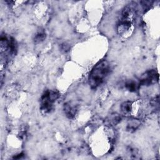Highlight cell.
I'll return each mask as SVG.
<instances>
[{"label": "cell", "mask_w": 160, "mask_h": 160, "mask_svg": "<svg viewBox=\"0 0 160 160\" xmlns=\"http://www.w3.org/2000/svg\"><path fill=\"white\" fill-rule=\"evenodd\" d=\"M131 2L123 8L117 24V31L119 35L125 36L132 30L137 13V6Z\"/></svg>", "instance_id": "6da1fadb"}, {"label": "cell", "mask_w": 160, "mask_h": 160, "mask_svg": "<svg viewBox=\"0 0 160 160\" xmlns=\"http://www.w3.org/2000/svg\"><path fill=\"white\" fill-rule=\"evenodd\" d=\"M111 72V66L106 60L98 62L92 69L89 76V84L91 88L96 89L101 86L108 78Z\"/></svg>", "instance_id": "7a4b0ae2"}, {"label": "cell", "mask_w": 160, "mask_h": 160, "mask_svg": "<svg viewBox=\"0 0 160 160\" xmlns=\"http://www.w3.org/2000/svg\"><path fill=\"white\" fill-rule=\"evenodd\" d=\"M60 97L58 91L47 89L42 93L40 99V110L42 114H48L52 111L54 103Z\"/></svg>", "instance_id": "3957f363"}, {"label": "cell", "mask_w": 160, "mask_h": 160, "mask_svg": "<svg viewBox=\"0 0 160 160\" xmlns=\"http://www.w3.org/2000/svg\"><path fill=\"white\" fill-rule=\"evenodd\" d=\"M17 51V43L15 39L11 36L1 34V54L8 59L10 56H14Z\"/></svg>", "instance_id": "277c9868"}, {"label": "cell", "mask_w": 160, "mask_h": 160, "mask_svg": "<svg viewBox=\"0 0 160 160\" xmlns=\"http://www.w3.org/2000/svg\"><path fill=\"white\" fill-rule=\"evenodd\" d=\"M159 81V74L154 70L151 69L144 72L141 77L139 86H150L151 84H155Z\"/></svg>", "instance_id": "5b68a950"}, {"label": "cell", "mask_w": 160, "mask_h": 160, "mask_svg": "<svg viewBox=\"0 0 160 160\" xmlns=\"http://www.w3.org/2000/svg\"><path fill=\"white\" fill-rule=\"evenodd\" d=\"M64 111L66 116L69 119H72L74 118L78 111L77 106L72 102H66L64 105Z\"/></svg>", "instance_id": "8992f818"}, {"label": "cell", "mask_w": 160, "mask_h": 160, "mask_svg": "<svg viewBox=\"0 0 160 160\" xmlns=\"http://www.w3.org/2000/svg\"><path fill=\"white\" fill-rule=\"evenodd\" d=\"M121 110L123 114L126 116L130 115L132 110V102L127 101L122 103L121 105Z\"/></svg>", "instance_id": "52a82bcc"}, {"label": "cell", "mask_w": 160, "mask_h": 160, "mask_svg": "<svg viewBox=\"0 0 160 160\" xmlns=\"http://www.w3.org/2000/svg\"><path fill=\"white\" fill-rule=\"evenodd\" d=\"M140 125V121L139 119H131L127 125V130L129 131H134Z\"/></svg>", "instance_id": "ba28073f"}, {"label": "cell", "mask_w": 160, "mask_h": 160, "mask_svg": "<svg viewBox=\"0 0 160 160\" xmlns=\"http://www.w3.org/2000/svg\"><path fill=\"white\" fill-rule=\"evenodd\" d=\"M46 34L44 29H39L36 32L34 36V41L36 43L41 42L46 39Z\"/></svg>", "instance_id": "9c48e42d"}, {"label": "cell", "mask_w": 160, "mask_h": 160, "mask_svg": "<svg viewBox=\"0 0 160 160\" xmlns=\"http://www.w3.org/2000/svg\"><path fill=\"white\" fill-rule=\"evenodd\" d=\"M139 87V84H138L133 80H129L126 81L125 83V88L131 92H134L137 90Z\"/></svg>", "instance_id": "30bf717a"}, {"label": "cell", "mask_w": 160, "mask_h": 160, "mask_svg": "<svg viewBox=\"0 0 160 160\" xmlns=\"http://www.w3.org/2000/svg\"><path fill=\"white\" fill-rule=\"evenodd\" d=\"M121 116H119V115H117V114H114L111 118V122L113 124H117L118 123H119L121 121Z\"/></svg>", "instance_id": "8fae6325"}]
</instances>
